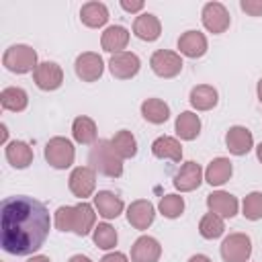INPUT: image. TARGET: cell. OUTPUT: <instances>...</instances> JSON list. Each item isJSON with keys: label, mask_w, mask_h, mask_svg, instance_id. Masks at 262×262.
<instances>
[{"label": "cell", "mask_w": 262, "mask_h": 262, "mask_svg": "<svg viewBox=\"0 0 262 262\" xmlns=\"http://www.w3.org/2000/svg\"><path fill=\"white\" fill-rule=\"evenodd\" d=\"M258 100L262 102V78H260V82H258Z\"/></svg>", "instance_id": "43"}, {"label": "cell", "mask_w": 262, "mask_h": 262, "mask_svg": "<svg viewBox=\"0 0 262 262\" xmlns=\"http://www.w3.org/2000/svg\"><path fill=\"white\" fill-rule=\"evenodd\" d=\"M188 262H211V258L205 256V254H194V256L188 258Z\"/></svg>", "instance_id": "39"}, {"label": "cell", "mask_w": 262, "mask_h": 262, "mask_svg": "<svg viewBox=\"0 0 262 262\" xmlns=\"http://www.w3.org/2000/svg\"><path fill=\"white\" fill-rule=\"evenodd\" d=\"M74 158H76V149L68 137H51L45 143V160L49 166L57 170H66L74 164Z\"/></svg>", "instance_id": "5"}, {"label": "cell", "mask_w": 262, "mask_h": 262, "mask_svg": "<svg viewBox=\"0 0 262 262\" xmlns=\"http://www.w3.org/2000/svg\"><path fill=\"white\" fill-rule=\"evenodd\" d=\"M88 162L92 170H98L100 174L108 178H119L123 174V160L115 151L111 139H98L88 154Z\"/></svg>", "instance_id": "3"}, {"label": "cell", "mask_w": 262, "mask_h": 262, "mask_svg": "<svg viewBox=\"0 0 262 262\" xmlns=\"http://www.w3.org/2000/svg\"><path fill=\"white\" fill-rule=\"evenodd\" d=\"M0 217V239L8 254H33L45 244L49 235V211L41 201L33 196L20 194L4 199Z\"/></svg>", "instance_id": "1"}, {"label": "cell", "mask_w": 262, "mask_h": 262, "mask_svg": "<svg viewBox=\"0 0 262 262\" xmlns=\"http://www.w3.org/2000/svg\"><path fill=\"white\" fill-rule=\"evenodd\" d=\"M239 6L250 16H262V0H242Z\"/></svg>", "instance_id": "36"}, {"label": "cell", "mask_w": 262, "mask_h": 262, "mask_svg": "<svg viewBox=\"0 0 262 262\" xmlns=\"http://www.w3.org/2000/svg\"><path fill=\"white\" fill-rule=\"evenodd\" d=\"M92 239L100 250H111L117 246V231L108 223H98L92 231Z\"/></svg>", "instance_id": "33"}, {"label": "cell", "mask_w": 262, "mask_h": 262, "mask_svg": "<svg viewBox=\"0 0 262 262\" xmlns=\"http://www.w3.org/2000/svg\"><path fill=\"white\" fill-rule=\"evenodd\" d=\"M94 209L98 211L100 217L104 219H115L121 215L123 211V201L121 196H117L115 192L111 190H98L94 194Z\"/></svg>", "instance_id": "18"}, {"label": "cell", "mask_w": 262, "mask_h": 262, "mask_svg": "<svg viewBox=\"0 0 262 262\" xmlns=\"http://www.w3.org/2000/svg\"><path fill=\"white\" fill-rule=\"evenodd\" d=\"M225 231V223H223V217L215 215V213H207L201 223H199V233L205 237V239H215L219 237L221 233Z\"/></svg>", "instance_id": "32"}, {"label": "cell", "mask_w": 262, "mask_h": 262, "mask_svg": "<svg viewBox=\"0 0 262 262\" xmlns=\"http://www.w3.org/2000/svg\"><path fill=\"white\" fill-rule=\"evenodd\" d=\"M139 57L131 51H121V53H115L111 59H108V70L115 78L119 80H129L133 76H137L139 72Z\"/></svg>", "instance_id": "12"}, {"label": "cell", "mask_w": 262, "mask_h": 262, "mask_svg": "<svg viewBox=\"0 0 262 262\" xmlns=\"http://www.w3.org/2000/svg\"><path fill=\"white\" fill-rule=\"evenodd\" d=\"M252 254V239L246 233H229L221 244V258L225 262H248Z\"/></svg>", "instance_id": "6"}, {"label": "cell", "mask_w": 262, "mask_h": 262, "mask_svg": "<svg viewBox=\"0 0 262 262\" xmlns=\"http://www.w3.org/2000/svg\"><path fill=\"white\" fill-rule=\"evenodd\" d=\"M33 80L41 90H57L63 82V72L55 61H41L33 72Z\"/></svg>", "instance_id": "11"}, {"label": "cell", "mask_w": 262, "mask_h": 262, "mask_svg": "<svg viewBox=\"0 0 262 262\" xmlns=\"http://www.w3.org/2000/svg\"><path fill=\"white\" fill-rule=\"evenodd\" d=\"M2 63L12 74L35 72V68L39 66L37 63V53L29 45H12V47H8L4 51V55H2Z\"/></svg>", "instance_id": "4"}, {"label": "cell", "mask_w": 262, "mask_h": 262, "mask_svg": "<svg viewBox=\"0 0 262 262\" xmlns=\"http://www.w3.org/2000/svg\"><path fill=\"white\" fill-rule=\"evenodd\" d=\"M174 129H176V135H178L180 139L190 141V139H194V137L201 133V119H199L196 113L184 111V113H180V115L176 117Z\"/></svg>", "instance_id": "24"}, {"label": "cell", "mask_w": 262, "mask_h": 262, "mask_svg": "<svg viewBox=\"0 0 262 262\" xmlns=\"http://www.w3.org/2000/svg\"><path fill=\"white\" fill-rule=\"evenodd\" d=\"M111 143H113V147H115V151L119 154V158H121V160L133 158V156L137 154V141H135L133 133H131V131H127V129L117 131V133H115V137L111 139Z\"/></svg>", "instance_id": "31"}, {"label": "cell", "mask_w": 262, "mask_h": 262, "mask_svg": "<svg viewBox=\"0 0 262 262\" xmlns=\"http://www.w3.org/2000/svg\"><path fill=\"white\" fill-rule=\"evenodd\" d=\"M98 262H127V256L121 254V252H111V254L102 256Z\"/></svg>", "instance_id": "37"}, {"label": "cell", "mask_w": 262, "mask_h": 262, "mask_svg": "<svg viewBox=\"0 0 262 262\" xmlns=\"http://www.w3.org/2000/svg\"><path fill=\"white\" fill-rule=\"evenodd\" d=\"M121 6H123V10H127V12H139V10L143 8V2H127V0H123Z\"/></svg>", "instance_id": "38"}, {"label": "cell", "mask_w": 262, "mask_h": 262, "mask_svg": "<svg viewBox=\"0 0 262 262\" xmlns=\"http://www.w3.org/2000/svg\"><path fill=\"white\" fill-rule=\"evenodd\" d=\"M219 100V94L209 84H199L190 90V104L196 111H211Z\"/></svg>", "instance_id": "27"}, {"label": "cell", "mask_w": 262, "mask_h": 262, "mask_svg": "<svg viewBox=\"0 0 262 262\" xmlns=\"http://www.w3.org/2000/svg\"><path fill=\"white\" fill-rule=\"evenodd\" d=\"M201 182H203V170L196 162H184L174 176V186L180 192H190V190L199 188Z\"/></svg>", "instance_id": "14"}, {"label": "cell", "mask_w": 262, "mask_h": 262, "mask_svg": "<svg viewBox=\"0 0 262 262\" xmlns=\"http://www.w3.org/2000/svg\"><path fill=\"white\" fill-rule=\"evenodd\" d=\"M6 135H8V131H6V125H2V137H0V139H2V143L6 141Z\"/></svg>", "instance_id": "44"}, {"label": "cell", "mask_w": 262, "mask_h": 262, "mask_svg": "<svg viewBox=\"0 0 262 262\" xmlns=\"http://www.w3.org/2000/svg\"><path fill=\"white\" fill-rule=\"evenodd\" d=\"M244 217L250 221L262 219V192H250L244 199Z\"/></svg>", "instance_id": "35"}, {"label": "cell", "mask_w": 262, "mask_h": 262, "mask_svg": "<svg viewBox=\"0 0 262 262\" xmlns=\"http://www.w3.org/2000/svg\"><path fill=\"white\" fill-rule=\"evenodd\" d=\"M225 145H227V149L233 156H246L252 149V145H254L252 131L246 129V127H242V125L229 127L227 135H225Z\"/></svg>", "instance_id": "16"}, {"label": "cell", "mask_w": 262, "mask_h": 262, "mask_svg": "<svg viewBox=\"0 0 262 262\" xmlns=\"http://www.w3.org/2000/svg\"><path fill=\"white\" fill-rule=\"evenodd\" d=\"M233 174V166L227 158H215L209 162L207 170H205V180L211 184V186H221L225 184Z\"/></svg>", "instance_id": "23"}, {"label": "cell", "mask_w": 262, "mask_h": 262, "mask_svg": "<svg viewBox=\"0 0 262 262\" xmlns=\"http://www.w3.org/2000/svg\"><path fill=\"white\" fill-rule=\"evenodd\" d=\"M229 23H231L229 12L221 2H207L203 6V25L209 33L213 35L225 33L229 29Z\"/></svg>", "instance_id": "9"}, {"label": "cell", "mask_w": 262, "mask_h": 262, "mask_svg": "<svg viewBox=\"0 0 262 262\" xmlns=\"http://www.w3.org/2000/svg\"><path fill=\"white\" fill-rule=\"evenodd\" d=\"M80 20L90 29H98V27L106 25L108 10H106V6L102 2H86L80 8Z\"/></svg>", "instance_id": "25"}, {"label": "cell", "mask_w": 262, "mask_h": 262, "mask_svg": "<svg viewBox=\"0 0 262 262\" xmlns=\"http://www.w3.org/2000/svg\"><path fill=\"white\" fill-rule=\"evenodd\" d=\"M133 33L141 41H156L160 37V33H162V25H160V20H158L156 14L141 12L135 18V23H133Z\"/></svg>", "instance_id": "20"}, {"label": "cell", "mask_w": 262, "mask_h": 262, "mask_svg": "<svg viewBox=\"0 0 262 262\" xmlns=\"http://www.w3.org/2000/svg\"><path fill=\"white\" fill-rule=\"evenodd\" d=\"M178 49L186 57H201L207 51V37L201 31H186L178 37Z\"/></svg>", "instance_id": "17"}, {"label": "cell", "mask_w": 262, "mask_h": 262, "mask_svg": "<svg viewBox=\"0 0 262 262\" xmlns=\"http://www.w3.org/2000/svg\"><path fill=\"white\" fill-rule=\"evenodd\" d=\"M149 66L154 70L156 76L160 78H174L180 74L182 70V57L180 53L176 51H168V49H158L151 59H149Z\"/></svg>", "instance_id": "7"}, {"label": "cell", "mask_w": 262, "mask_h": 262, "mask_svg": "<svg viewBox=\"0 0 262 262\" xmlns=\"http://www.w3.org/2000/svg\"><path fill=\"white\" fill-rule=\"evenodd\" d=\"M72 135L78 143L82 145H90L96 143V123L90 117H76L72 123Z\"/></svg>", "instance_id": "30"}, {"label": "cell", "mask_w": 262, "mask_h": 262, "mask_svg": "<svg viewBox=\"0 0 262 262\" xmlns=\"http://www.w3.org/2000/svg\"><path fill=\"white\" fill-rule=\"evenodd\" d=\"M151 154L160 160H170V162H180L182 158V145L178 139L170 135H162L151 143Z\"/></svg>", "instance_id": "22"}, {"label": "cell", "mask_w": 262, "mask_h": 262, "mask_svg": "<svg viewBox=\"0 0 262 262\" xmlns=\"http://www.w3.org/2000/svg\"><path fill=\"white\" fill-rule=\"evenodd\" d=\"M0 104H2V108H6V111L20 113V111L27 108L29 96H27V92H25L23 88H18V86H8V88H4V90L0 92Z\"/></svg>", "instance_id": "28"}, {"label": "cell", "mask_w": 262, "mask_h": 262, "mask_svg": "<svg viewBox=\"0 0 262 262\" xmlns=\"http://www.w3.org/2000/svg\"><path fill=\"white\" fill-rule=\"evenodd\" d=\"M74 70H76V76L82 82H96L104 72V61H102V57L98 53L84 51V53H80L76 57Z\"/></svg>", "instance_id": "8"}, {"label": "cell", "mask_w": 262, "mask_h": 262, "mask_svg": "<svg viewBox=\"0 0 262 262\" xmlns=\"http://www.w3.org/2000/svg\"><path fill=\"white\" fill-rule=\"evenodd\" d=\"M207 207L219 217H233L237 213V199L225 190H217L207 196Z\"/></svg>", "instance_id": "19"}, {"label": "cell", "mask_w": 262, "mask_h": 262, "mask_svg": "<svg viewBox=\"0 0 262 262\" xmlns=\"http://www.w3.org/2000/svg\"><path fill=\"white\" fill-rule=\"evenodd\" d=\"M94 186H96V170H92L90 166L74 168V172L70 174V190L74 196L84 201L94 192Z\"/></svg>", "instance_id": "10"}, {"label": "cell", "mask_w": 262, "mask_h": 262, "mask_svg": "<svg viewBox=\"0 0 262 262\" xmlns=\"http://www.w3.org/2000/svg\"><path fill=\"white\" fill-rule=\"evenodd\" d=\"M6 160L12 168L23 170L29 164H33V149L25 141H10L6 145Z\"/></svg>", "instance_id": "26"}, {"label": "cell", "mask_w": 262, "mask_h": 262, "mask_svg": "<svg viewBox=\"0 0 262 262\" xmlns=\"http://www.w3.org/2000/svg\"><path fill=\"white\" fill-rule=\"evenodd\" d=\"M68 262H92L88 256H82V254H76V256H72Z\"/></svg>", "instance_id": "40"}, {"label": "cell", "mask_w": 262, "mask_h": 262, "mask_svg": "<svg viewBox=\"0 0 262 262\" xmlns=\"http://www.w3.org/2000/svg\"><path fill=\"white\" fill-rule=\"evenodd\" d=\"M141 115L145 121L154 123V125H160V123H166L168 117H170V106L160 100V98H147L141 102Z\"/></svg>", "instance_id": "29"}, {"label": "cell", "mask_w": 262, "mask_h": 262, "mask_svg": "<svg viewBox=\"0 0 262 262\" xmlns=\"http://www.w3.org/2000/svg\"><path fill=\"white\" fill-rule=\"evenodd\" d=\"M162 248L156 237L141 235L131 246V262H158Z\"/></svg>", "instance_id": "15"}, {"label": "cell", "mask_w": 262, "mask_h": 262, "mask_svg": "<svg viewBox=\"0 0 262 262\" xmlns=\"http://www.w3.org/2000/svg\"><path fill=\"white\" fill-rule=\"evenodd\" d=\"M256 156H258V160L262 162V141H260V145L256 147Z\"/></svg>", "instance_id": "42"}, {"label": "cell", "mask_w": 262, "mask_h": 262, "mask_svg": "<svg viewBox=\"0 0 262 262\" xmlns=\"http://www.w3.org/2000/svg\"><path fill=\"white\" fill-rule=\"evenodd\" d=\"M156 219V209L149 201L145 199H139V201H133L129 207H127V221L135 227V229H147Z\"/></svg>", "instance_id": "13"}, {"label": "cell", "mask_w": 262, "mask_h": 262, "mask_svg": "<svg viewBox=\"0 0 262 262\" xmlns=\"http://www.w3.org/2000/svg\"><path fill=\"white\" fill-rule=\"evenodd\" d=\"M96 213L88 203H78L74 207H59L55 211V227L59 231H74L76 235H88L94 231Z\"/></svg>", "instance_id": "2"}, {"label": "cell", "mask_w": 262, "mask_h": 262, "mask_svg": "<svg viewBox=\"0 0 262 262\" xmlns=\"http://www.w3.org/2000/svg\"><path fill=\"white\" fill-rule=\"evenodd\" d=\"M127 43H129V31L125 27H121V25H113V27L104 29L102 39H100L102 49L108 51V53H113V55L115 53H121L127 47Z\"/></svg>", "instance_id": "21"}, {"label": "cell", "mask_w": 262, "mask_h": 262, "mask_svg": "<svg viewBox=\"0 0 262 262\" xmlns=\"http://www.w3.org/2000/svg\"><path fill=\"white\" fill-rule=\"evenodd\" d=\"M27 262H51V260H49V256H43V254H37V256H33V258H29Z\"/></svg>", "instance_id": "41"}, {"label": "cell", "mask_w": 262, "mask_h": 262, "mask_svg": "<svg viewBox=\"0 0 262 262\" xmlns=\"http://www.w3.org/2000/svg\"><path fill=\"white\" fill-rule=\"evenodd\" d=\"M158 207H160V213H162L164 217L176 219V217H180L182 211H184V199L178 196V194H166V196H162V201H160Z\"/></svg>", "instance_id": "34"}]
</instances>
